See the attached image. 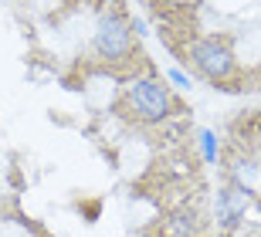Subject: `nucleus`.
<instances>
[{
    "label": "nucleus",
    "instance_id": "f257e3e1",
    "mask_svg": "<svg viewBox=\"0 0 261 237\" xmlns=\"http://www.w3.org/2000/svg\"><path fill=\"white\" fill-rule=\"evenodd\" d=\"M126 109L133 119H139L146 125H156L173 112V95H170V88L160 78L139 75L126 85Z\"/></svg>",
    "mask_w": 261,
    "mask_h": 237
},
{
    "label": "nucleus",
    "instance_id": "f03ea898",
    "mask_svg": "<svg viewBox=\"0 0 261 237\" xmlns=\"http://www.w3.org/2000/svg\"><path fill=\"white\" fill-rule=\"evenodd\" d=\"M92 51L109 65L129 61L133 58V24L116 10L102 14L95 24V34H92Z\"/></svg>",
    "mask_w": 261,
    "mask_h": 237
},
{
    "label": "nucleus",
    "instance_id": "7ed1b4c3",
    "mask_svg": "<svg viewBox=\"0 0 261 237\" xmlns=\"http://www.w3.org/2000/svg\"><path fill=\"white\" fill-rule=\"evenodd\" d=\"M187 58H190V65H194L203 78H211V82H227V78L234 75V51H231V44H227V38H217V34L194 38L187 44Z\"/></svg>",
    "mask_w": 261,
    "mask_h": 237
},
{
    "label": "nucleus",
    "instance_id": "20e7f679",
    "mask_svg": "<svg viewBox=\"0 0 261 237\" xmlns=\"http://www.w3.org/2000/svg\"><path fill=\"white\" fill-rule=\"evenodd\" d=\"M244 210H248V193H244L241 187L227 183V187L217 190V220H221L224 230L238 227L244 220Z\"/></svg>",
    "mask_w": 261,
    "mask_h": 237
},
{
    "label": "nucleus",
    "instance_id": "39448f33",
    "mask_svg": "<svg viewBox=\"0 0 261 237\" xmlns=\"http://www.w3.org/2000/svg\"><path fill=\"white\" fill-rule=\"evenodd\" d=\"M231 183L241 187L244 193H258L261 190V166L251 156H238V160L231 163Z\"/></svg>",
    "mask_w": 261,
    "mask_h": 237
},
{
    "label": "nucleus",
    "instance_id": "423d86ee",
    "mask_svg": "<svg viewBox=\"0 0 261 237\" xmlns=\"http://www.w3.org/2000/svg\"><path fill=\"white\" fill-rule=\"evenodd\" d=\"M166 234H173V237L197 234V214H194V210H180V214H173L170 224H166Z\"/></svg>",
    "mask_w": 261,
    "mask_h": 237
},
{
    "label": "nucleus",
    "instance_id": "0eeeda50",
    "mask_svg": "<svg viewBox=\"0 0 261 237\" xmlns=\"http://www.w3.org/2000/svg\"><path fill=\"white\" fill-rule=\"evenodd\" d=\"M197 146H200V156H203V163H217V156H221V146H217V136L211 133V129H200L197 133Z\"/></svg>",
    "mask_w": 261,
    "mask_h": 237
},
{
    "label": "nucleus",
    "instance_id": "6e6552de",
    "mask_svg": "<svg viewBox=\"0 0 261 237\" xmlns=\"http://www.w3.org/2000/svg\"><path fill=\"white\" fill-rule=\"evenodd\" d=\"M166 82H170L173 88H180V92H190V88H194V78L187 75L184 68H176V65L166 68Z\"/></svg>",
    "mask_w": 261,
    "mask_h": 237
}]
</instances>
